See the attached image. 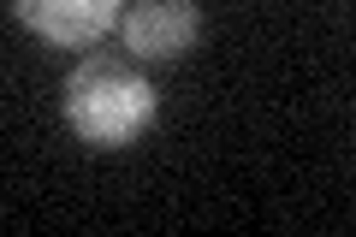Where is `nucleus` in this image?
I'll use <instances>...</instances> for the list:
<instances>
[{
  "mask_svg": "<svg viewBox=\"0 0 356 237\" xmlns=\"http://www.w3.org/2000/svg\"><path fill=\"white\" fill-rule=\"evenodd\" d=\"M13 13L24 18V30H36L42 42L60 48H89L95 36L119 24V0H13Z\"/></svg>",
  "mask_w": 356,
  "mask_h": 237,
  "instance_id": "7ed1b4c3",
  "label": "nucleus"
},
{
  "mask_svg": "<svg viewBox=\"0 0 356 237\" xmlns=\"http://www.w3.org/2000/svg\"><path fill=\"white\" fill-rule=\"evenodd\" d=\"M154 89L137 65L113 60V54H89L72 77H65V125L89 142V149H125L154 125Z\"/></svg>",
  "mask_w": 356,
  "mask_h": 237,
  "instance_id": "f257e3e1",
  "label": "nucleus"
},
{
  "mask_svg": "<svg viewBox=\"0 0 356 237\" xmlns=\"http://www.w3.org/2000/svg\"><path fill=\"white\" fill-rule=\"evenodd\" d=\"M119 30L137 60H184L196 42V6L191 0H131Z\"/></svg>",
  "mask_w": 356,
  "mask_h": 237,
  "instance_id": "f03ea898",
  "label": "nucleus"
}]
</instances>
